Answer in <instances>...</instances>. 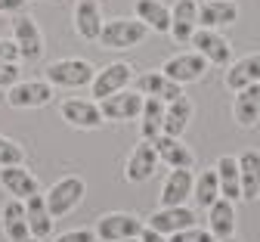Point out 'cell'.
I'll list each match as a JSON object with an SVG mask.
<instances>
[{
  "instance_id": "11",
  "label": "cell",
  "mask_w": 260,
  "mask_h": 242,
  "mask_svg": "<svg viewBox=\"0 0 260 242\" xmlns=\"http://www.w3.org/2000/svg\"><path fill=\"white\" fill-rule=\"evenodd\" d=\"M192 47L195 53H202L208 59V65H217V68H226L233 59V47L226 41L223 31H214V28H199L192 38Z\"/></svg>"
},
{
  "instance_id": "33",
  "label": "cell",
  "mask_w": 260,
  "mask_h": 242,
  "mask_svg": "<svg viewBox=\"0 0 260 242\" xmlns=\"http://www.w3.org/2000/svg\"><path fill=\"white\" fill-rule=\"evenodd\" d=\"M168 242H217L214 236H211V230L205 227H189V230H180V233H174V236H168Z\"/></svg>"
},
{
  "instance_id": "12",
  "label": "cell",
  "mask_w": 260,
  "mask_h": 242,
  "mask_svg": "<svg viewBox=\"0 0 260 242\" xmlns=\"http://www.w3.org/2000/svg\"><path fill=\"white\" fill-rule=\"evenodd\" d=\"M72 22H75V34L81 41L100 44V34H103V25H106L100 0H78L75 13H72Z\"/></svg>"
},
{
  "instance_id": "8",
  "label": "cell",
  "mask_w": 260,
  "mask_h": 242,
  "mask_svg": "<svg viewBox=\"0 0 260 242\" xmlns=\"http://www.w3.org/2000/svg\"><path fill=\"white\" fill-rule=\"evenodd\" d=\"M59 115L69 127H78V130H100L106 124L103 109L96 99H62Z\"/></svg>"
},
{
  "instance_id": "16",
  "label": "cell",
  "mask_w": 260,
  "mask_h": 242,
  "mask_svg": "<svg viewBox=\"0 0 260 242\" xmlns=\"http://www.w3.org/2000/svg\"><path fill=\"white\" fill-rule=\"evenodd\" d=\"M0 186L7 190V196H13V199H19V202H25V199H31V196H38V193H41L38 177L31 174L25 165L0 168Z\"/></svg>"
},
{
  "instance_id": "36",
  "label": "cell",
  "mask_w": 260,
  "mask_h": 242,
  "mask_svg": "<svg viewBox=\"0 0 260 242\" xmlns=\"http://www.w3.org/2000/svg\"><path fill=\"white\" fill-rule=\"evenodd\" d=\"M0 62H22V53L13 38H0Z\"/></svg>"
},
{
  "instance_id": "39",
  "label": "cell",
  "mask_w": 260,
  "mask_h": 242,
  "mask_svg": "<svg viewBox=\"0 0 260 242\" xmlns=\"http://www.w3.org/2000/svg\"><path fill=\"white\" fill-rule=\"evenodd\" d=\"M217 242H239V239H236V236H230V239H217Z\"/></svg>"
},
{
  "instance_id": "32",
  "label": "cell",
  "mask_w": 260,
  "mask_h": 242,
  "mask_svg": "<svg viewBox=\"0 0 260 242\" xmlns=\"http://www.w3.org/2000/svg\"><path fill=\"white\" fill-rule=\"evenodd\" d=\"M25 162V149L22 143H16L13 137L0 133V168H10V165H22Z\"/></svg>"
},
{
  "instance_id": "1",
  "label": "cell",
  "mask_w": 260,
  "mask_h": 242,
  "mask_svg": "<svg viewBox=\"0 0 260 242\" xmlns=\"http://www.w3.org/2000/svg\"><path fill=\"white\" fill-rule=\"evenodd\" d=\"M93 78H96V65L87 62V59H75V56L56 59V62H50V65L44 68V81H47L53 90H56V87H62V90L90 87Z\"/></svg>"
},
{
  "instance_id": "28",
  "label": "cell",
  "mask_w": 260,
  "mask_h": 242,
  "mask_svg": "<svg viewBox=\"0 0 260 242\" xmlns=\"http://www.w3.org/2000/svg\"><path fill=\"white\" fill-rule=\"evenodd\" d=\"M165 109H168V102H161L158 96H146L143 102V112H140V133H143V140H155V137L165 133Z\"/></svg>"
},
{
  "instance_id": "17",
  "label": "cell",
  "mask_w": 260,
  "mask_h": 242,
  "mask_svg": "<svg viewBox=\"0 0 260 242\" xmlns=\"http://www.w3.org/2000/svg\"><path fill=\"white\" fill-rule=\"evenodd\" d=\"M155 168H158V152H155V146L149 140H143V143L134 146V152H130L124 177H127V183H146V180L155 177Z\"/></svg>"
},
{
  "instance_id": "26",
  "label": "cell",
  "mask_w": 260,
  "mask_h": 242,
  "mask_svg": "<svg viewBox=\"0 0 260 242\" xmlns=\"http://www.w3.org/2000/svg\"><path fill=\"white\" fill-rule=\"evenodd\" d=\"M25 214H28L31 239H38V242H41V239H50V233H53V214H50V208H47L44 193L25 199Z\"/></svg>"
},
{
  "instance_id": "7",
  "label": "cell",
  "mask_w": 260,
  "mask_h": 242,
  "mask_svg": "<svg viewBox=\"0 0 260 242\" xmlns=\"http://www.w3.org/2000/svg\"><path fill=\"white\" fill-rule=\"evenodd\" d=\"M161 72H165L171 81H177L180 87L199 84V81L208 75V59H205L202 53H195V50H186V53L171 56L165 65H161Z\"/></svg>"
},
{
  "instance_id": "6",
  "label": "cell",
  "mask_w": 260,
  "mask_h": 242,
  "mask_svg": "<svg viewBox=\"0 0 260 242\" xmlns=\"http://www.w3.org/2000/svg\"><path fill=\"white\" fill-rule=\"evenodd\" d=\"M10 28H13V41H16L22 59L25 62H38L44 56V31H41V25L28 13H19V16H13Z\"/></svg>"
},
{
  "instance_id": "24",
  "label": "cell",
  "mask_w": 260,
  "mask_h": 242,
  "mask_svg": "<svg viewBox=\"0 0 260 242\" xmlns=\"http://www.w3.org/2000/svg\"><path fill=\"white\" fill-rule=\"evenodd\" d=\"M208 230L214 239H230L236 236V202L230 199H217L208 208Z\"/></svg>"
},
{
  "instance_id": "19",
  "label": "cell",
  "mask_w": 260,
  "mask_h": 242,
  "mask_svg": "<svg viewBox=\"0 0 260 242\" xmlns=\"http://www.w3.org/2000/svg\"><path fill=\"white\" fill-rule=\"evenodd\" d=\"M223 84L233 93H239L251 84H260V53H248V56L230 62L226 65V75H223Z\"/></svg>"
},
{
  "instance_id": "18",
  "label": "cell",
  "mask_w": 260,
  "mask_h": 242,
  "mask_svg": "<svg viewBox=\"0 0 260 242\" xmlns=\"http://www.w3.org/2000/svg\"><path fill=\"white\" fill-rule=\"evenodd\" d=\"M192 186L195 177L189 168H174L171 174L161 183V208H177V205H186V199H192Z\"/></svg>"
},
{
  "instance_id": "13",
  "label": "cell",
  "mask_w": 260,
  "mask_h": 242,
  "mask_svg": "<svg viewBox=\"0 0 260 242\" xmlns=\"http://www.w3.org/2000/svg\"><path fill=\"white\" fill-rule=\"evenodd\" d=\"M199 0H177L171 7V38L177 44H192L195 31H199Z\"/></svg>"
},
{
  "instance_id": "35",
  "label": "cell",
  "mask_w": 260,
  "mask_h": 242,
  "mask_svg": "<svg viewBox=\"0 0 260 242\" xmlns=\"http://www.w3.org/2000/svg\"><path fill=\"white\" fill-rule=\"evenodd\" d=\"M53 242H100V239H96V233L93 230H65V233H59Z\"/></svg>"
},
{
  "instance_id": "29",
  "label": "cell",
  "mask_w": 260,
  "mask_h": 242,
  "mask_svg": "<svg viewBox=\"0 0 260 242\" xmlns=\"http://www.w3.org/2000/svg\"><path fill=\"white\" fill-rule=\"evenodd\" d=\"M239 171H242V199L260 196V152L245 149L239 155Z\"/></svg>"
},
{
  "instance_id": "20",
  "label": "cell",
  "mask_w": 260,
  "mask_h": 242,
  "mask_svg": "<svg viewBox=\"0 0 260 242\" xmlns=\"http://www.w3.org/2000/svg\"><path fill=\"white\" fill-rule=\"evenodd\" d=\"M152 146H155V152H158V162H165L171 171H174V168H189V171H192L195 155H192V149L183 143V137H168V133H161V137H155V140H152Z\"/></svg>"
},
{
  "instance_id": "9",
  "label": "cell",
  "mask_w": 260,
  "mask_h": 242,
  "mask_svg": "<svg viewBox=\"0 0 260 242\" xmlns=\"http://www.w3.org/2000/svg\"><path fill=\"white\" fill-rule=\"evenodd\" d=\"M53 102V87L41 78H31V81H19L7 90V106L10 109H44Z\"/></svg>"
},
{
  "instance_id": "3",
  "label": "cell",
  "mask_w": 260,
  "mask_h": 242,
  "mask_svg": "<svg viewBox=\"0 0 260 242\" xmlns=\"http://www.w3.org/2000/svg\"><path fill=\"white\" fill-rule=\"evenodd\" d=\"M84 196H87L84 177H62V180H56V183L44 193L53 221H59V218H65V214H72L78 205L84 202Z\"/></svg>"
},
{
  "instance_id": "34",
  "label": "cell",
  "mask_w": 260,
  "mask_h": 242,
  "mask_svg": "<svg viewBox=\"0 0 260 242\" xmlns=\"http://www.w3.org/2000/svg\"><path fill=\"white\" fill-rule=\"evenodd\" d=\"M22 81V68L19 62H0V90H10L13 84Z\"/></svg>"
},
{
  "instance_id": "38",
  "label": "cell",
  "mask_w": 260,
  "mask_h": 242,
  "mask_svg": "<svg viewBox=\"0 0 260 242\" xmlns=\"http://www.w3.org/2000/svg\"><path fill=\"white\" fill-rule=\"evenodd\" d=\"M140 242H168V236L158 233V230H152V227H146V230L140 233Z\"/></svg>"
},
{
  "instance_id": "40",
  "label": "cell",
  "mask_w": 260,
  "mask_h": 242,
  "mask_svg": "<svg viewBox=\"0 0 260 242\" xmlns=\"http://www.w3.org/2000/svg\"><path fill=\"white\" fill-rule=\"evenodd\" d=\"M124 242H140V239H124Z\"/></svg>"
},
{
  "instance_id": "14",
  "label": "cell",
  "mask_w": 260,
  "mask_h": 242,
  "mask_svg": "<svg viewBox=\"0 0 260 242\" xmlns=\"http://www.w3.org/2000/svg\"><path fill=\"white\" fill-rule=\"evenodd\" d=\"M134 90H140L143 96H158L161 102H174L183 96V87L177 81H171L161 68H149V72H140L134 78Z\"/></svg>"
},
{
  "instance_id": "5",
  "label": "cell",
  "mask_w": 260,
  "mask_h": 242,
  "mask_svg": "<svg viewBox=\"0 0 260 242\" xmlns=\"http://www.w3.org/2000/svg\"><path fill=\"white\" fill-rule=\"evenodd\" d=\"M134 68H130V62H109L106 68H96V78L90 84V96L96 102H103L106 96L118 93V90H127L130 84H134Z\"/></svg>"
},
{
  "instance_id": "37",
  "label": "cell",
  "mask_w": 260,
  "mask_h": 242,
  "mask_svg": "<svg viewBox=\"0 0 260 242\" xmlns=\"http://www.w3.org/2000/svg\"><path fill=\"white\" fill-rule=\"evenodd\" d=\"M28 10V0H0V13H7V16H19Z\"/></svg>"
},
{
  "instance_id": "41",
  "label": "cell",
  "mask_w": 260,
  "mask_h": 242,
  "mask_svg": "<svg viewBox=\"0 0 260 242\" xmlns=\"http://www.w3.org/2000/svg\"><path fill=\"white\" fill-rule=\"evenodd\" d=\"M28 242H38V239H28Z\"/></svg>"
},
{
  "instance_id": "2",
  "label": "cell",
  "mask_w": 260,
  "mask_h": 242,
  "mask_svg": "<svg viewBox=\"0 0 260 242\" xmlns=\"http://www.w3.org/2000/svg\"><path fill=\"white\" fill-rule=\"evenodd\" d=\"M149 38V28L134 16H115V19H106L103 25V34H100V47L106 50H130V47H140L143 41Z\"/></svg>"
},
{
  "instance_id": "10",
  "label": "cell",
  "mask_w": 260,
  "mask_h": 242,
  "mask_svg": "<svg viewBox=\"0 0 260 242\" xmlns=\"http://www.w3.org/2000/svg\"><path fill=\"white\" fill-rule=\"evenodd\" d=\"M143 102H146V96H143L140 90L127 87V90H118V93L106 96V99L100 102V109H103V118H106V121H118V124H121V121L140 118Z\"/></svg>"
},
{
  "instance_id": "15",
  "label": "cell",
  "mask_w": 260,
  "mask_h": 242,
  "mask_svg": "<svg viewBox=\"0 0 260 242\" xmlns=\"http://www.w3.org/2000/svg\"><path fill=\"white\" fill-rule=\"evenodd\" d=\"M242 16V7L236 4V0H205V4H199V25L202 28H230L236 25Z\"/></svg>"
},
{
  "instance_id": "21",
  "label": "cell",
  "mask_w": 260,
  "mask_h": 242,
  "mask_svg": "<svg viewBox=\"0 0 260 242\" xmlns=\"http://www.w3.org/2000/svg\"><path fill=\"white\" fill-rule=\"evenodd\" d=\"M195 211L192 208H186V205H177V208H158V211H152V218H149V224L146 227H152V230H158V233H165V236H174V233H180V230H189V227H195Z\"/></svg>"
},
{
  "instance_id": "4",
  "label": "cell",
  "mask_w": 260,
  "mask_h": 242,
  "mask_svg": "<svg viewBox=\"0 0 260 242\" xmlns=\"http://www.w3.org/2000/svg\"><path fill=\"white\" fill-rule=\"evenodd\" d=\"M146 230L143 218L130 214V211H109L103 218H96V239L100 242H124V239H140V233Z\"/></svg>"
},
{
  "instance_id": "27",
  "label": "cell",
  "mask_w": 260,
  "mask_h": 242,
  "mask_svg": "<svg viewBox=\"0 0 260 242\" xmlns=\"http://www.w3.org/2000/svg\"><path fill=\"white\" fill-rule=\"evenodd\" d=\"M217 180H220V193L223 199H230V202H239L242 199V171H239V158L233 155H220L217 165Z\"/></svg>"
},
{
  "instance_id": "25",
  "label": "cell",
  "mask_w": 260,
  "mask_h": 242,
  "mask_svg": "<svg viewBox=\"0 0 260 242\" xmlns=\"http://www.w3.org/2000/svg\"><path fill=\"white\" fill-rule=\"evenodd\" d=\"M134 16L149 31H158V34L171 31V7L165 4V0H137V4H134Z\"/></svg>"
},
{
  "instance_id": "31",
  "label": "cell",
  "mask_w": 260,
  "mask_h": 242,
  "mask_svg": "<svg viewBox=\"0 0 260 242\" xmlns=\"http://www.w3.org/2000/svg\"><path fill=\"white\" fill-rule=\"evenodd\" d=\"M220 180H217V171L214 168H205L199 177H195V186H192V199L199 202V208H211V205L220 199Z\"/></svg>"
},
{
  "instance_id": "30",
  "label": "cell",
  "mask_w": 260,
  "mask_h": 242,
  "mask_svg": "<svg viewBox=\"0 0 260 242\" xmlns=\"http://www.w3.org/2000/svg\"><path fill=\"white\" fill-rule=\"evenodd\" d=\"M189 121H192V99L183 93L180 99L168 102V109H165V133L168 137H183Z\"/></svg>"
},
{
  "instance_id": "23",
  "label": "cell",
  "mask_w": 260,
  "mask_h": 242,
  "mask_svg": "<svg viewBox=\"0 0 260 242\" xmlns=\"http://www.w3.org/2000/svg\"><path fill=\"white\" fill-rule=\"evenodd\" d=\"M233 118L245 130L257 127V121H260V84H251V87H245V90L236 93V99H233Z\"/></svg>"
},
{
  "instance_id": "22",
  "label": "cell",
  "mask_w": 260,
  "mask_h": 242,
  "mask_svg": "<svg viewBox=\"0 0 260 242\" xmlns=\"http://www.w3.org/2000/svg\"><path fill=\"white\" fill-rule=\"evenodd\" d=\"M0 227H4L7 242H28L31 230H28V214H25V202L10 199L4 208H0Z\"/></svg>"
}]
</instances>
